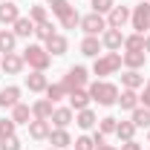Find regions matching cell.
Listing matches in <instances>:
<instances>
[{
    "mask_svg": "<svg viewBox=\"0 0 150 150\" xmlns=\"http://www.w3.org/2000/svg\"><path fill=\"white\" fill-rule=\"evenodd\" d=\"M144 52H147V55H150V35L144 38Z\"/></svg>",
    "mask_w": 150,
    "mask_h": 150,
    "instance_id": "cell-42",
    "label": "cell"
},
{
    "mask_svg": "<svg viewBox=\"0 0 150 150\" xmlns=\"http://www.w3.org/2000/svg\"><path fill=\"white\" fill-rule=\"evenodd\" d=\"M12 32H15L18 38H32V35H35V23H32V18H23V15H20V18L12 23Z\"/></svg>",
    "mask_w": 150,
    "mask_h": 150,
    "instance_id": "cell-23",
    "label": "cell"
},
{
    "mask_svg": "<svg viewBox=\"0 0 150 150\" xmlns=\"http://www.w3.org/2000/svg\"><path fill=\"white\" fill-rule=\"evenodd\" d=\"M52 147L58 150H67L69 144H72V136H69V130L67 127H52V133H49V139H46Z\"/></svg>",
    "mask_w": 150,
    "mask_h": 150,
    "instance_id": "cell-13",
    "label": "cell"
},
{
    "mask_svg": "<svg viewBox=\"0 0 150 150\" xmlns=\"http://www.w3.org/2000/svg\"><path fill=\"white\" fill-rule=\"evenodd\" d=\"M147 61V52H121V64L127 69H142Z\"/></svg>",
    "mask_w": 150,
    "mask_h": 150,
    "instance_id": "cell-25",
    "label": "cell"
},
{
    "mask_svg": "<svg viewBox=\"0 0 150 150\" xmlns=\"http://www.w3.org/2000/svg\"><path fill=\"white\" fill-rule=\"evenodd\" d=\"M20 58H23V64H26L29 69H38V72H46L49 64H52V55L46 52L43 43H29V46L20 52Z\"/></svg>",
    "mask_w": 150,
    "mask_h": 150,
    "instance_id": "cell-2",
    "label": "cell"
},
{
    "mask_svg": "<svg viewBox=\"0 0 150 150\" xmlns=\"http://www.w3.org/2000/svg\"><path fill=\"white\" fill-rule=\"evenodd\" d=\"M23 67H26V64H23V58H20L18 52H9V55L0 58V69H3L6 75H20Z\"/></svg>",
    "mask_w": 150,
    "mask_h": 150,
    "instance_id": "cell-11",
    "label": "cell"
},
{
    "mask_svg": "<svg viewBox=\"0 0 150 150\" xmlns=\"http://www.w3.org/2000/svg\"><path fill=\"white\" fill-rule=\"evenodd\" d=\"M87 93H90V98H93L95 104H101V107H112L115 101H118V87L112 84V81H104V78H95L93 84L87 87Z\"/></svg>",
    "mask_w": 150,
    "mask_h": 150,
    "instance_id": "cell-1",
    "label": "cell"
},
{
    "mask_svg": "<svg viewBox=\"0 0 150 150\" xmlns=\"http://www.w3.org/2000/svg\"><path fill=\"white\" fill-rule=\"evenodd\" d=\"M0 58H3V55H0Z\"/></svg>",
    "mask_w": 150,
    "mask_h": 150,
    "instance_id": "cell-46",
    "label": "cell"
},
{
    "mask_svg": "<svg viewBox=\"0 0 150 150\" xmlns=\"http://www.w3.org/2000/svg\"><path fill=\"white\" fill-rule=\"evenodd\" d=\"M18 130V124L12 121V118H0V139H9V136H15Z\"/></svg>",
    "mask_w": 150,
    "mask_h": 150,
    "instance_id": "cell-36",
    "label": "cell"
},
{
    "mask_svg": "<svg viewBox=\"0 0 150 150\" xmlns=\"http://www.w3.org/2000/svg\"><path fill=\"white\" fill-rule=\"evenodd\" d=\"M98 150H118V147H115V144H101Z\"/></svg>",
    "mask_w": 150,
    "mask_h": 150,
    "instance_id": "cell-43",
    "label": "cell"
},
{
    "mask_svg": "<svg viewBox=\"0 0 150 150\" xmlns=\"http://www.w3.org/2000/svg\"><path fill=\"white\" fill-rule=\"evenodd\" d=\"M130 23L136 32H147L150 29V0H144V3H139L136 9H130Z\"/></svg>",
    "mask_w": 150,
    "mask_h": 150,
    "instance_id": "cell-5",
    "label": "cell"
},
{
    "mask_svg": "<svg viewBox=\"0 0 150 150\" xmlns=\"http://www.w3.org/2000/svg\"><path fill=\"white\" fill-rule=\"evenodd\" d=\"M78 26L84 29V35H98V38H101V32L107 29V18H104V15H98V12H90V15H84V18H81Z\"/></svg>",
    "mask_w": 150,
    "mask_h": 150,
    "instance_id": "cell-7",
    "label": "cell"
},
{
    "mask_svg": "<svg viewBox=\"0 0 150 150\" xmlns=\"http://www.w3.org/2000/svg\"><path fill=\"white\" fill-rule=\"evenodd\" d=\"M52 110H55V104L49 101V98H38L35 104H32V118H52Z\"/></svg>",
    "mask_w": 150,
    "mask_h": 150,
    "instance_id": "cell-22",
    "label": "cell"
},
{
    "mask_svg": "<svg viewBox=\"0 0 150 150\" xmlns=\"http://www.w3.org/2000/svg\"><path fill=\"white\" fill-rule=\"evenodd\" d=\"M26 127H29V136H32L35 142H43V139H49V133H52V121H46V118H32Z\"/></svg>",
    "mask_w": 150,
    "mask_h": 150,
    "instance_id": "cell-10",
    "label": "cell"
},
{
    "mask_svg": "<svg viewBox=\"0 0 150 150\" xmlns=\"http://www.w3.org/2000/svg\"><path fill=\"white\" fill-rule=\"evenodd\" d=\"M49 121H52V127H69L75 121V110L72 107H55Z\"/></svg>",
    "mask_w": 150,
    "mask_h": 150,
    "instance_id": "cell-14",
    "label": "cell"
},
{
    "mask_svg": "<svg viewBox=\"0 0 150 150\" xmlns=\"http://www.w3.org/2000/svg\"><path fill=\"white\" fill-rule=\"evenodd\" d=\"M136 124L133 121H118V127H115V136H118V142H133L136 139Z\"/></svg>",
    "mask_w": 150,
    "mask_h": 150,
    "instance_id": "cell-29",
    "label": "cell"
},
{
    "mask_svg": "<svg viewBox=\"0 0 150 150\" xmlns=\"http://www.w3.org/2000/svg\"><path fill=\"white\" fill-rule=\"evenodd\" d=\"M101 38L98 35H84V40H81V55H87V58H98L101 55Z\"/></svg>",
    "mask_w": 150,
    "mask_h": 150,
    "instance_id": "cell-16",
    "label": "cell"
},
{
    "mask_svg": "<svg viewBox=\"0 0 150 150\" xmlns=\"http://www.w3.org/2000/svg\"><path fill=\"white\" fill-rule=\"evenodd\" d=\"M52 35H55V26H52L49 20H46V23H38V26H35V38H38V40H43V43H46Z\"/></svg>",
    "mask_w": 150,
    "mask_h": 150,
    "instance_id": "cell-33",
    "label": "cell"
},
{
    "mask_svg": "<svg viewBox=\"0 0 150 150\" xmlns=\"http://www.w3.org/2000/svg\"><path fill=\"white\" fill-rule=\"evenodd\" d=\"M43 46H46V52H49V55H55V58H58V55H67V49H69V40H67L64 35H58V32H55V35L43 43Z\"/></svg>",
    "mask_w": 150,
    "mask_h": 150,
    "instance_id": "cell-17",
    "label": "cell"
},
{
    "mask_svg": "<svg viewBox=\"0 0 150 150\" xmlns=\"http://www.w3.org/2000/svg\"><path fill=\"white\" fill-rule=\"evenodd\" d=\"M127 23H130V9L127 6H112L107 12V26L110 29H124Z\"/></svg>",
    "mask_w": 150,
    "mask_h": 150,
    "instance_id": "cell-8",
    "label": "cell"
},
{
    "mask_svg": "<svg viewBox=\"0 0 150 150\" xmlns=\"http://www.w3.org/2000/svg\"><path fill=\"white\" fill-rule=\"evenodd\" d=\"M29 18H32V23H46V20H49V9H46V6H32V9H29Z\"/></svg>",
    "mask_w": 150,
    "mask_h": 150,
    "instance_id": "cell-34",
    "label": "cell"
},
{
    "mask_svg": "<svg viewBox=\"0 0 150 150\" xmlns=\"http://www.w3.org/2000/svg\"><path fill=\"white\" fill-rule=\"evenodd\" d=\"M147 142H150V130H147Z\"/></svg>",
    "mask_w": 150,
    "mask_h": 150,
    "instance_id": "cell-45",
    "label": "cell"
},
{
    "mask_svg": "<svg viewBox=\"0 0 150 150\" xmlns=\"http://www.w3.org/2000/svg\"><path fill=\"white\" fill-rule=\"evenodd\" d=\"M67 95H69V93H67V87H64L61 81H58V84H49V87H46V98H49L52 104H58V101H64Z\"/></svg>",
    "mask_w": 150,
    "mask_h": 150,
    "instance_id": "cell-31",
    "label": "cell"
},
{
    "mask_svg": "<svg viewBox=\"0 0 150 150\" xmlns=\"http://www.w3.org/2000/svg\"><path fill=\"white\" fill-rule=\"evenodd\" d=\"M64 3H67V0H46V6H52V12H55L58 6H64Z\"/></svg>",
    "mask_w": 150,
    "mask_h": 150,
    "instance_id": "cell-41",
    "label": "cell"
},
{
    "mask_svg": "<svg viewBox=\"0 0 150 150\" xmlns=\"http://www.w3.org/2000/svg\"><path fill=\"white\" fill-rule=\"evenodd\" d=\"M75 124H78L81 130H93L95 124H98V115H95L90 107H87V110H78L75 112Z\"/></svg>",
    "mask_w": 150,
    "mask_h": 150,
    "instance_id": "cell-24",
    "label": "cell"
},
{
    "mask_svg": "<svg viewBox=\"0 0 150 150\" xmlns=\"http://www.w3.org/2000/svg\"><path fill=\"white\" fill-rule=\"evenodd\" d=\"M15 46H18V35L12 29H0V55L15 52Z\"/></svg>",
    "mask_w": 150,
    "mask_h": 150,
    "instance_id": "cell-26",
    "label": "cell"
},
{
    "mask_svg": "<svg viewBox=\"0 0 150 150\" xmlns=\"http://www.w3.org/2000/svg\"><path fill=\"white\" fill-rule=\"evenodd\" d=\"M15 104H20V87H3L0 90V107L12 110Z\"/></svg>",
    "mask_w": 150,
    "mask_h": 150,
    "instance_id": "cell-20",
    "label": "cell"
},
{
    "mask_svg": "<svg viewBox=\"0 0 150 150\" xmlns=\"http://www.w3.org/2000/svg\"><path fill=\"white\" fill-rule=\"evenodd\" d=\"M72 150H95L93 136H87V133H84V136H78V139L72 142Z\"/></svg>",
    "mask_w": 150,
    "mask_h": 150,
    "instance_id": "cell-35",
    "label": "cell"
},
{
    "mask_svg": "<svg viewBox=\"0 0 150 150\" xmlns=\"http://www.w3.org/2000/svg\"><path fill=\"white\" fill-rule=\"evenodd\" d=\"M46 150H58V147H46Z\"/></svg>",
    "mask_w": 150,
    "mask_h": 150,
    "instance_id": "cell-44",
    "label": "cell"
},
{
    "mask_svg": "<svg viewBox=\"0 0 150 150\" xmlns=\"http://www.w3.org/2000/svg\"><path fill=\"white\" fill-rule=\"evenodd\" d=\"M12 121H15V124H29V121H32V107L23 104V101L15 104V107H12Z\"/></svg>",
    "mask_w": 150,
    "mask_h": 150,
    "instance_id": "cell-27",
    "label": "cell"
},
{
    "mask_svg": "<svg viewBox=\"0 0 150 150\" xmlns=\"http://www.w3.org/2000/svg\"><path fill=\"white\" fill-rule=\"evenodd\" d=\"M118 150H144V147H142V144L133 139V142H121V147H118Z\"/></svg>",
    "mask_w": 150,
    "mask_h": 150,
    "instance_id": "cell-40",
    "label": "cell"
},
{
    "mask_svg": "<svg viewBox=\"0 0 150 150\" xmlns=\"http://www.w3.org/2000/svg\"><path fill=\"white\" fill-rule=\"evenodd\" d=\"M87 81H90V69L87 67H69L67 75H64V87H67V93H72V90H87Z\"/></svg>",
    "mask_w": 150,
    "mask_h": 150,
    "instance_id": "cell-4",
    "label": "cell"
},
{
    "mask_svg": "<svg viewBox=\"0 0 150 150\" xmlns=\"http://www.w3.org/2000/svg\"><path fill=\"white\" fill-rule=\"evenodd\" d=\"M118 127V118H112V115H104V118H98V133L101 136H112Z\"/></svg>",
    "mask_w": 150,
    "mask_h": 150,
    "instance_id": "cell-32",
    "label": "cell"
},
{
    "mask_svg": "<svg viewBox=\"0 0 150 150\" xmlns=\"http://www.w3.org/2000/svg\"><path fill=\"white\" fill-rule=\"evenodd\" d=\"M61 23V29H75L78 23H81V15H78V9H75L72 3H64V6H58L55 12H52Z\"/></svg>",
    "mask_w": 150,
    "mask_h": 150,
    "instance_id": "cell-6",
    "label": "cell"
},
{
    "mask_svg": "<svg viewBox=\"0 0 150 150\" xmlns=\"http://www.w3.org/2000/svg\"><path fill=\"white\" fill-rule=\"evenodd\" d=\"M46 87H49V78H46V72H38V69H32V72L26 75V90H29V93H46Z\"/></svg>",
    "mask_w": 150,
    "mask_h": 150,
    "instance_id": "cell-12",
    "label": "cell"
},
{
    "mask_svg": "<svg viewBox=\"0 0 150 150\" xmlns=\"http://www.w3.org/2000/svg\"><path fill=\"white\" fill-rule=\"evenodd\" d=\"M139 98H142V107H147V110H150V78L144 81V93L139 95Z\"/></svg>",
    "mask_w": 150,
    "mask_h": 150,
    "instance_id": "cell-39",
    "label": "cell"
},
{
    "mask_svg": "<svg viewBox=\"0 0 150 150\" xmlns=\"http://www.w3.org/2000/svg\"><path fill=\"white\" fill-rule=\"evenodd\" d=\"M115 104H121V110H127V112H133L139 104H142V98H139V90H121L118 93V101Z\"/></svg>",
    "mask_w": 150,
    "mask_h": 150,
    "instance_id": "cell-18",
    "label": "cell"
},
{
    "mask_svg": "<svg viewBox=\"0 0 150 150\" xmlns=\"http://www.w3.org/2000/svg\"><path fill=\"white\" fill-rule=\"evenodd\" d=\"M23 144H20L18 136H9V139H0V150H20Z\"/></svg>",
    "mask_w": 150,
    "mask_h": 150,
    "instance_id": "cell-38",
    "label": "cell"
},
{
    "mask_svg": "<svg viewBox=\"0 0 150 150\" xmlns=\"http://www.w3.org/2000/svg\"><path fill=\"white\" fill-rule=\"evenodd\" d=\"M121 87H124V90H142V87H144L142 69H127V72L121 75Z\"/></svg>",
    "mask_w": 150,
    "mask_h": 150,
    "instance_id": "cell-19",
    "label": "cell"
},
{
    "mask_svg": "<svg viewBox=\"0 0 150 150\" xmlns=\"http://www.w3.org/2000/svg\"><path fill=\"white\" fill-rule=\"evenodd\" d=\"M144 38L142 32H133V35L124 38V52H144Z\"/></svg>",
    "mask_w": 150,
    "mask_h": 150,
    "instance_id": "cell-28",
    "label": "cell"
},
{
    "mask_svg": "<svg viewBox=\"0 0 150 150\" xmlns=\"http://www.w3.org/2000/svg\"><path fill=\"white\" fill-rule=\"evenodd\" d=\"M130 121L136 124V127H147V130H150V110L139 104V107H136V110L130 112Z\"/></svg>",
    "mask_w": 150,
    "mask_h": 150,
    "instance_id": "cell-30",
    "label": "cell"
},
{
    "mask_svg": "<svg viewBox=\"0 0 150 150\" xmlns=\"http://www.w3.org/2000/svg\"><path fill=\"white\" fill-rule=\"evenodd\" d=\"M112 6H115V0H93V12L104 15V18H107V12H110Z\"/></svg>",
    "mask_w": 150,
    "mask_h": 150,
    "instance_id": "cell-37",
    "label": "cell"
},
{
    "mask_svg": "<svg viewBox=\"0 0 150 150\" xmlns=\"http://www.w3.org/2000/svg\"><path fill=\"white\" fill-rule=\"evenodd\" d=\"M101 46L107 49V52H118L121 46H124V35H121V29H104L101 32Z\"/></svg>",
    "mask_w": 150,
    "mask_h": 150,
    "instance_id": "cell-9",
    "label": "cell"
},
{
    "mask_svg": "<svg viewBox=\"0 0 150 150\" xmlns=\"http://www.w3.org/2000/svg\"><path fill=\"white\" fill-rule=\"evenodd\" d=\"M121 67H124V64H121V52H104V55L95 58V64H93V75H95V78L115 75Z\"/></svg>",
    "mask_w": 150,
    "mask_h": 150,
    "instance_id": "cell-3",
    "label": "cell"
},
{
    "mask_svg": "<svg viewBox=\"0 0 150 150\" xmlns=\"http://www.w3.org/2000/svg\"><path fill=\"white\" fill-rule=\"evenodd\" d=\"M67 98H69V107H72L75 112H78V110H87V107L93 104V98H90V93H87V90H72Z\"/></svg>",
    "mask_w": 150,
    "mask_h": 150,
    "instance_id": "cell-21",
    "label": "cell"
},
{
    "mask_svg": "<svg viewBox=\"0 0 150 150\" xmlns=\"http://www.w3.org/2000/svg\"><path fill=\"white\" fill-rule=\"evenodd\" d=\"M18 18H20L18 3H15V0H3V3H0V23H3V26H12Z\"/></svg>",
    "mask_w": 150,
    "mask_h": 150,
    "instance_id": "cell-15",
    "label": "cell"
}]
</instances>
